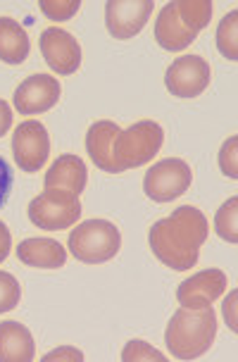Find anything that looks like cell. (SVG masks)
<instances>
[{
  "instance_id": "obj_1",
  "label": "cell",
  "mask_w": 238,
  "mask_h": 362,
  "mask_svg": "<svg viewBox=\"0 0 238 362\" xmlns=\"http://www.w3.org/2000/svg\"><path fill=\"white\" fill-rule=\"evenodd\" d=\"M208 217L193 205H182L169 217L157 219L148 231L153 255L174 272L196 267L201 245L208 238Z\"/></svg>"
},
{
  "instance_id": "obj_2",
  "label": "cell",
  "mask_w": 238,
  "mask_h": 362,
  "mask_svg": "<svg viewBox=\"0 0 238 362\" xmlns=\"http://www.w3.org/2000/svg\"><path fill=\"white\" fill-rule=\"evenodd\" d=\"M217 336V315L212 308L189 310L179 308L172 315L165 332V344L172 358L177 360H196L210 351Z\"/></svg>"
},
{
  "instance_id": "obj_3",
  "label": "cell",
  "mask_w": 238,
  "mask_h": 362,
  "mask_svg": "<svg viewBox=\"0 0 238 362\" xmlns=\"http://www.w3.org/2000/svg\"><path fill=\"white\" fill-rule=\"evenodd\" d=\"M165 144V132L157 122L141 119L133 127L121 129L112 144V160L119 172L136 170V167L150 163Z\"/></svg>"
},
{
  "instance_id": "obj_4",
  "label": "cell",
  "mask_w": 238,
  "mask_h": 362,
  "mask_svg": "<svg viewBox=\"0 0 238 362\" xmlns=\"http://www.w3.org/2000/svg\"><path fill=\"white\" fill-rule=\"evenodd\" d=\"M67 245L76 260L86 264H102L110 262L119 253L121 234L107 219H88V222L76 224V229H72Z\"/></svg>"
},
{
  "instance_id": "obj_5",
  "label": "cell",
  "mask_w": 238,
  "mask_h": 362,
  "mask_svg": "<svg viewBox=\"0 0 238 362\" xmlns=\"http://www.w3.org/2000/svg\"><path fill=\"white\" fill-rule=\"evenodd\" d=\"M27 215L31 224L41 226L46 231H62L76 224L81 217L79 196L64 189H46L29 203Z\"/></svg>"
},
{
  "instance_id": "obj_6",
  "label": "cell",
  "mask_w": 238,
  "mask_h": 362,
  "mask_svg": "<svg viewBox=\"0 0 238 362\" xmlns=\"http://www.w3.org/2000/svg\"><path fill=\"white\" fill-rule=\"evenodd\" d=\"M193 184V172L189 163L179 158H165L145 172L143 191L155 203H169L182 198Z\"/></svg>"
},
{
  "instance_id": "obj_7",
  "label": "cell",
  "mask_w": 238,
  "mask_h": 362,
  "mask_svg": "<svg viewBox=\"0 0 238 362\" xmlns=\"http://www.w3.org/2000/svg\"><path fill=\"white\" fill-rule=\"evenodd\" d=\"M12 155H15V163L22 172H38L50 158L48 129L36 119L17 124L15 134H12Z\"/></svg>"
},
{
  "instance_id": "obj_8",
  "label": "cell",
  "mask_w": 238,
  "mask_h": 362,
  "mask_svg": "<svg viewBox=\"0 0 238 362\" xmlns=\"http://www.w3.org/2000/svg\"><path fill=\"white\" fill-rule=\"evenodd\" d=\"M212 69L201 55H182L167 67L165 86L177 98H198L210 86Z\"/></svg>"
},
{
  "instance_id": "obj_9",
  "label": "cell",
  "mask_w": 238,
  "mask_h": 362,
  "mask_svg": "<svg viewBox=\"0 0 238 362\" xmlns=\"http://www.w3.org/2000/svg\"><path fill=\"white\" fill-rule=\"evenodd\" d=\"M153 15V0H110L105 5V24L112 38L129 41L138 36Z\"/></svg>"
},
{
  "instance_id": "obj_10",
  "label": "cell",
  "mask_w": 238,
  "mask_h": 362,
  "mask_svg": "<svg viewBox=\"0 0 238 362\" xmlns=\"http://www.w3.org/2000/svg\"><path fill=\"white\" fill-rule=\"evenodd\" d=\"M41 55L55 74L69 76L81 67V45L74 34L67 29H43L41 34Z\"/></svg>"
},
{
  "instance_id": "obj_11",
  "label": "cell",
  "mask_w": 238,
  "mask_h": 362,
  "mask_svg": "<svg viewBox=\"0 0 238 362\" xmlns=\"http://www.w3.org/2000/svg\"><path fill=\"white\" fill-rule=\"evenodd\" d=\"M60 95V81L53 74H31L17 86L12 105L19 115H41L55 107Z\"/></svg>"
},
{
  "instance_id": "obj_12",
  "label": "cell",
  "mask_w": 238,
  "mask_h": 362,
  "mask_svg": "<svg viewBox=\"0 0 238 362\" xmlns=\"http://www.w3.org/2000/svg\"><path fill=\"white\" fill-rule=\"evenodd\" d=\"M224 291H227V274L222 269H203L182 281V286L177 288V300L182 308L203 310L212 308V303L224 296Z\"/></svg>"
},
{
  "instance_id": "obj_13",
  "label": "cell",
  "mask_w": 238,
  "mask_h": 362,
  "mask_svg": "<svg viewBox=\"0 0 238 362\" xmlns=\"http://www.w3.org/2000/svg\"><path fill=\"white\" fill-rule=\"evenodd\" d=\"M153 34H155V41H157L160 48L169 50V53H179V50L189 48V45L198 38L196 31L186 29L184 24H182V19H179V15H177V0L167 3L165 8L160 10Z\"/></svg>"
},
{
  "instance_id": "obj_14",
  "label": "cell",
  "mask_w": 238,
  "mask_h": 362,
  "mask_svg": "<svg viewBox=\"0 0 238 362\" xmlns=\"http://www.w3.org/2000/svg\"><path fill=\"white\" fill-rule=\"evenodd\" d=\"M17 257L27 267L36 269H60L67 262V250L55 238H24L17 245Z\"/></svg>"
},
{
  "instance_id": "obj_15",
  "label": "cell",
  "mask_w": 238,
  "mask_h": 362,
  "mask_svg": "<svg viewBox=\"0 0 238 362\" xmlns=\"http://www.w3.org/2000/svg\"><path fill=\"white\" fill-rule=\"evenodd\" d=\"M119 132H121L119 124H114L110 119H100L88 127V134H86L88 158L93 160L98 170L107 174H119V167L114 165V160H112V144Z\"/></svg>"
},
{
  "instance_id": "obj_16",
  "label": "cell",
  "mask_w": 238,
  "mask_h": 362,
  "mask_svg": "<svg viewBox=\"0 0 238 362\" xmlns=\"http://www.w3.org/2000/svg\"><path fill=\"white\" fill-rule=\"evenodd\" d=\"M86 181L88 170L83 165V160L76 158V155H60L46 172L43 186L46 189H64L72 191L74 196H81V191L86 189Z\"/></svg>"
},
{
  "instance_id": "obj_17",
  "label": "cell",
  "mask_w": 238,
  "mask_h": 362,
  "mask_svg": "<svg viewBox=\"0 0 238 362\" xmlns=\"http://www.w3.org/2000/svg\"><path fill=\"white\" fill-rule=\"evenodd\" d=\"M36 358L34 336L15 320L0 322V362H31Z\"/></svg>"
},
{
  "instance_id": "obj_18",
  "label": "cell",
  "mask_w": 238,
  "mask_h": 362,
  "mask_svg": "<svg viewBox=\"0 0 238 362\" xmlns=\"http://www.w3.org/2000/svg\"><path fill=\"white\" fill-rule=\"evenodd\" d=\"M31 41L29 34L17 19L0 17V62L22 64L29 57Z\"/></svg>"
},
{
  "instance_id": "obj_19",
  "label": "cell",
  "mask_w": 238,
  "mask_h": 362,
  "mask_svg": "<svg viewBox=\"0 0 238 362\" xmlns=\"http://www.w3.org/2000/svg\"><path fill=\"white\" fill-rule=\"evenodd\" d=\"M212 10H215V5H212L210 0H177L179 19H182V24L186 29L196 31V34H201L210 24Z\"/></svg>"
},
{
  "instance_id": "obj_20",
  "label": "cell",
  "mask_w": 238,
  "mask_h": 362,
  "mask_svg": "<svg viewBox=\"0 0 238 362\" xmlns=\"http://www.w3.org/2000/svg\"><path fill=\"white\" fill-rule=\"evenodd\" d=\"M238 12L231 10L229 15H224V19L220 22V29H217V48L220 53L227 57V60L234 62L238 57Z\"/></svg>"
},
{
  "instance_id": "obj_21",
  "label": "cell",
  "mask_w": 238,
  "mask_h": 362,
  "mask_svg": "<svg viewBox=\"0 0 238 362\" xmlns=\"http://www.w3.org/2000/svg\"><path fill=\"white\" fill-rule=\"evenodd\" d=\"M236 219H238V198L234 196V198H229L215 215V231L229 243H238Z\"/></svg>"
},
{
  "instance_id": "obj_22",
  "label": "cell",
  "mask_w": 238,
  "mask_h": 362,
  "mask_svg": "<svg viewBox=\"0 0 238 362\" xmlns=\"http://www.w3.org/2000/svg\"><path fill=\"white\" fill-rule=\"evenodd\" d=\"M22 300V286L10 272H0V315L12 313Z\"/></svg>"
},
{
  "instance_id": "obj_23",
  "label": "cell",
  "mask_w": 238,
  "mask_h": 362,
  "mask_svg": "<svg viewBox=\"0 0 238 362\" xmlns=\"http://www.w3.org/2000/svg\"><path fill=\"white\" fill-rule=\"evenodd\" d=\"M38 10L53 22H67L81 10V3L79 0H41Z\"/></svg>"
},
{
  "instance_id": "obj_24",
  "label": "cell",
  "mask_w": 238,
  "mask_h": 362,
  "mask_svg": "<svg viewBox=\"0 0 238 362\" xmlns=\"http://www.w3.org/2000/svg\"><path fill=\"white\" fill-rule=\"evenodd\" d=\"M121 360L124 362H165L167 355L160 353L157 348H153L150 344H145V341H129L124 346V351H121Z\"/></svg>"
},
{
  "instance_id": "obj_25",
  "label": "cell",
  "mask_w": 238,
  "mask_h": 362,
  "mask_svg": "<svg viewBox=\"0 0 238 362\" xmlns=\"http://www.w3.org/2000/svg\"><path fill=\"white\" fill-rule=\"evenodd\" d=\"M238 136H231V139L224 141L222 151H220V170L224 177H229L231 181L238 179Z\"/></svg>"
},
{
  "instance_id": "obj_26",
  "label": "cell",
  "mask_w": 238,
  "mask_h": 362,
  "mask_svg": "<svg viewBox=\"0 0 238 362\" xmlns=\"http://www.w3.org/2000/svg\"><path fill=\"white\" fill-rule=\"evenodd\" d=\"M57 360H72V362H81L83 360V353L79 348H72V346H62V348H55L43 355V362H57Z\"/></svg>"
},
{
  "instance_id": "obj_27",
  "label": "cell",
  "mask_w": 238,
  "mask_h": 362,
  "mask_svg": "<svg viewBox=\"0 0 238 362\" xmlns=\"http://www.w3.org/2000/svg\"><path fill=\"white\" fill-rule=\"evenodd\" d=\"M10 191H12V170H10V165L0 158V208L5 205Z\"/></svg>"
},
{
  "instance_id": "obj_28",
  "label": "cell",
  "mask_w": 238,
  "mask_h": 362,
  "mask_svg": "<svg viewBox=\"0 0 238 362\" xmlns=\"http://www.w3.org/2000/svg\"><path fill=\"white\" fill-rule=\"evenodd\" d=\"M236 300H238V291H231L229 298L224 300V320H227V325L231 332H238V322H236Z\"/></svg>"
},
{
  "instance_id": "obj_29",
  "label": "cell",
  "mask_w": 238,
  "mask_h": 362,
  "mask_svg": "<svg viewBox=\"0 0 238 362\" xmlns=\"http://www.w3.org/2000/svg\"><path fill=\"white\" fill-rule=\"evenodd\" d=\"M10 248H12V236H10V229H8V226H5V222H0V262L8 260Z\"/></svg>"
},
{
  "instance_id": "obj_30",
  "label": "cell",
  "mask_w": 238,
  "mask_h": 362,
  "mask_svg": "<svg viewBox=\"0 0 238 362\" xmlns=\"http://www.w3.org/2000/svg\"><path fill=\"white\" fill-rule=\"evenodd\" d=\"M12 127V107L0 98V136H5Z\"/></svg>"
}]
</instances>
